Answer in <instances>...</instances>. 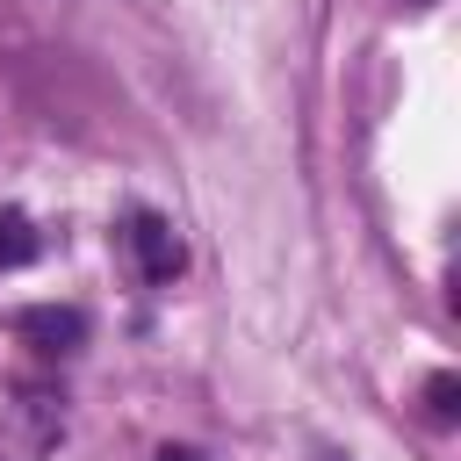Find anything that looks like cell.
Masks as SVG:
<instances>
[{"label": "cell", "mask_w": 461, "mask_h": 461, "mask_svg": "<svg viewBox=\"0 0 461 461\" xmlns=\"http://www.w3.org/2000/svg\"><path fill=\"white\" fill-rule=\"evenodd\" d=\"M122 238H130V252H137V267H144V281H173V274L187 267V252H180V238H173V223H166V216H151V209H137Z\"/></svg>", "instance_id": "6da1fadb"}, {"label": "cell", "mask_w": 461, "mask_h": 461, "mask_svg": "<svg viewBox=\"0 0 461 461\" xmlns=\"http://www.w3.org/2000/svg\"><path fill=\"white\" fill-rule=\"evenodd\" d=\"M425 403H432V418H454V411H461V382H454V375H432V382H425Z\"/></svg>", "instance_id": "277c9868"}, {"label": "cell", "mask_w": 461, "mask_h": 461, "mask_svg": "<svg viewBox=\"0 0 461 461\" xmlns=\"http://www.w3.org/2000/svg\"><path fill=\"white\" fill-rule=\"evenodd\" d=\"M36 259V223L22 209H0V267H29Z\"/></svg>", "instance_id": "3957f363"}, {"label": "cell", "mask_w": 461, "mask_h": 461, "mask_svg": "<svg viewBox=\"0 0 461 461\" xmlns=\"http://www.w3.org/2000/svg\"><path fill=\"white\" fill-rule=\"evenodd\" d=\"M14 331H22L36 353H72V346H86V310H72V303H36V310L14 317Z\"/></svg>", "instance_id": "7a4b0ae2"}, {"label": "cell", "mask_w": 461, "mask_h": 461, "mask_svg": "<svg viewBox=\"0 0 461 461\" xmlns=\"http://www.w3.org/2000/svg\"><path fill=\"white\" fill-rule=\"evenodd\" d=\"M158 461H202L194 447H158Z\"/></svg>", "instance_id": "5b68a950"}]
</instances>
